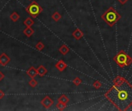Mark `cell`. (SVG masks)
Returning <instances> with one entry per match:
<instances>
[{
	"label": "cell",
	"mask_w": 132,
	"mask_h": 111,
	"mask_svg": "<svg viewBox=\"0 0 132 111\" xmlns=\"http://www.w3.org/2000/svg\"><path fill=\"white\" fill-rule=\"evenodd\" d=\"M69 98L66 96V95H62V96L58 99V101L61 102V103H63L65 104H67V103L69 102Z\"/></svg>",
	"instance_id": "15"
},
{
	"label": "cell",
	"mask_w": 132,
	"mask_h": 111,
	"mask_svg": "<svg viewBox=\"0 0 132 111\" xmlns=\"http://www.w3.org/2000/svg\"><path fill=\"white\" fill-rule=\"evenodd\" d=\"M121 18V15L113 7H110L102 15L101 19L110 27L114 26Z\"/></svg>",
	"instance_id": "2"
},
{
	"label": "cell",
	"mask_w": 132,
	"mask_h": 111,
	"mask_svg": "<svg viewBox=\"0 0 132 111\" xmlns=\"http://www.w3.org/2000/svg\"><path fill=\"white\" fill-rule=\"evenodd\" d=\"M105 97L119 110H127L132 106V85L124 78L118 76Z\"/></svg>",
	"instance_id": "1"
},
{
	"label": "cell",
	"mask_w": 132,
	"mask_h": 111,
	"mask_svg": "<svg viewBox=\"0 0 132 111\" xmlns=\"http://www.w3.org/2000/svg\"><path fill=\"white\" fill-rule=\"evenodd\" d=\"M41 104L42 106L46 108V109H49V107H51L53 105V100L48 96H46L42 100H41Z\"/></svg>",
	"instance_id": "5"
},
{
	"label": "cell",
	"mask_w": 132,
	"mask_h": 111,
	"mask_svg": "<svg viewBox=\"0 0 132 111\" xmlns=\"http://www.w3.org/2000/svg\"><path fill=\"white\" fill-rule=\"evenodd\" d=\"M73 83L75 86H80L82 83V80L79 77H76L74 80H73Z\"/></svg>",
	"instance_id": "20"
},
{
	"label": "cell",
	"mask_w": 132,
	"mask_h": 111,
	"mask_svg": "<svg viewBox=\"0 0 132 111\" xmlns=\"http://www.w3.org/2000/svg\"><path fill=\"white\" fill-rule=\"evenodd\" d=\"M23 33H24L26 36L30 37V36H32V35L34 34V29H32L31 27H26V28L24 29V31H23Z\"/></svg>",
	"instance_id": "11"
},
{
	"label": "cell",
	"mask_w": 132,
	"mask_h": 111,
	"mask_svg": "<svg viewBox=\"0 0 132 111\" xmlns=\"http://www.w3.org/2000/svg\"><path fill=\"white\" fill-rule=\"evenodd\" d=\"M10 62V58L6 53H2L0 55V65L6 66Z\"/></svg>",
	"instance_id": "6"
},
{
	"label": "cell",
	"mask_w": 132,
	"mask_h": 111,
	"mask_svg": "<svg viewBox=\"0 0 132 111\" xmlns=\"http://www.w3.org/2000/svg\"><path fill=\"white\" fill-rule=\"evenodd\" d=\"M23 24L26 26V27H31L32 25H34V21L32 18L29 17L27 18L24 22H23Z\"/></svg>",
	"instance_id": "14"
},
{
	"label": "cell",
	"mask_w": 132,
	"mask_h": 111,
	"mask_svg": "<svg viewBox=\"0 0 132 111\" xmlns=\"http://www.w3.org/2000/svg\"><path fill=\"white\" fill-rule=\"evenodd\" d=\"M4 77H5V74L3 72L0 71V81H2L4 79Z\"/></svg>",
	"instance_id": "22"
},
{
	"label": "cell",
	"mask_w": 132,
	"mask_h": 111,
	"mask_svg": "<svg viewBox=\"0 0 132 111\" xmlns=\"http://www.w3.org/2000/svg\"><path fill=\"white\" fill-rule=\"evenodd\" d=\"M118 1L121 5H124L127 2L129 1V0H118Z\"/></svg>",
	"instance_id": "23"
},
{
	"label": "cell",
	"mask_w": 132,
	"mask_h": 111,
	"mask_svg": "<svg viewBox=\"0 0 132 111\" xmlns=\"http://www.w3.org/2000/svg\"><path fill=\"white\" fill-rule=\"evenodd\" d=\"M44 44L42 42H39L36 45V48L37 49V50L39 51H42L44 49Z\"/></svg>",
	"instance_id": "19"
},
{
	"label": "cell",
	"mask_w": 132,
	"mask_h": 111,
	"mask_svg": "<svg viewBox=\"0 0 132 111\" xmlns=\"http://www.w3.org/2000/svg\"><path fill=\"white\" fill-rule=\"evenodd\" d=\"M52 19L55 21V22H58L60 19H61V15L58 12H56L52 15Z\"/></svg>",
	"instance_id": "16"
},
{
	"label": "cell",
	"mask_w": 132,
	"mask_h": 111,
	"mask_svg": "<svg viewBox=\"0 0 132 111\" xmlns=\"http://www.w3.org/2000/svg\"><path fill=\"white\" fill-rule=\"evenodd\" d=\"M59 51L63 55H67L70 52V49H69V47H67L66 45H63L59 49Z\"/></svg>",
	"instance_id": "12"
},
{
	"label": "cell",
	"mask_w": 132,
	"mask_h": 111,
	"mask_svg": "<svg viewBox=\"0 0 132 111\" xmlns=\"http://www.w3.org/2000/svg\"><path fill=\"white\" fill-rule=\"evenodd\" d=\"M20 15L16 12H12L11 15H10V19L12 21V22H17L19 19H20Z\"/></svg>",
	"instance_id": "13"
},
{
	"label": "cell",
	"mask_w": 132,
	"mask_h": 111,
	"mask_svg": "<svg viewBox=\"0 0 132 111\" xmlns=\"http://www.w3.org/2000/svg\"><path fill=\"white\" fill-rule=\"evenodd\" d=\"M29 85L31 86V87H36L37 85H38V82L37 80H36L34 78H31V80L29 81Z\"/></svg>",
	"instance_id": "17"
},
{
	"label": "cell",
	"mask_w": 132,
	"mask_h": 111,
	"mask_svg": "<svg viewBox=\"0 0 132 111\" xmlns=\"http://www.w3.org/2000/svg\"><path fill=\"white\" fill-rule=\"evenodd\" d=\"M26 73H27V75H28L30 78H35V77L38 75L36 69H35L33 66H31V67L26 71Z\"/></svg>",
	"instance_id": "8"
},
{
	"label": "cell",
	"mask_w": 132,
	"mask_h": 111,
	"mask_svg": "<svg viewBox=\"0 0 132 111\" xmlns=\"http://www.w3.org/2000/svg\"><path fill=\"white\" fill-rule=\"evenodd\" d=\"M72 36L77 39V40H79L81 38H83L84 36V33L82 32L80 29H77L73 33H72Z\"/></svg>",
	"instance_id": "9"
},
{
	"label": "cell",
	"mask_w": 132,
	"mask_h": 111,
	"mask_svg": "<svg viewBox=\"0 0 132 111\" xmlns=\"http://www.w3.org/2000/svg\"><path fill=\"white\" fill-rule=\"evenodd\" d=\"M55 66L60 72H63V71L65 70V69H67V63H66L63 60H59L56 63Z\"/></svg>",
	"instance_id": "7"
},
{
	"label": "cell",
	"mask_w": 132,
	"mask_h": 111,
	"mask_svg": "<svg viewBox=\"0 0 132 111\" xmlns=\"http://www.w3.org/2000/svg\"><path fill=\"white\" fill-rule=\"evenodd\" d=\"M114 60L121 68L127 66L132 63V58L128 54H127L124 50H121L114 57Z\"/></svg>",
	"instance_id": "3"
},
{
	"label": "cell",
	"mask_w": 132,
	"mask_h": 111,
	"mask_svg": "<svg viewBox=\"0 0 132 111\" xmlns=\"http://www.w3.org/2000/svg\"><path fill=\"white\" fill-rule=\"evenodd\" d=\"M5 96V93L3 90H0V99H3Z\"/></svg>",
	"instance_id": "24"
},
{
	"label": "cell",
	"mask_w": 132,
	"mask_h": 111,
	"mask_svg": "<svg viewBox=\"0 0 132 111\" xmlns=\"http://www.w3.org/2000/svg\"><path fill=\"white\" fill-rule=\"evenodd\" d=\"M26 11L31 16L36 18L42 12L43 8L39 4H37V3L32 2V3L26 8Z\"/></svg>",
	"instance_id": "4"
},
{
	"label": "cell",
	"mask_w": 132,
	"mask_h": 111,
	"mask_svg": "<svg viewBox=\"0 0 132 111\" xmlns=\"http://www.w3.org/2000/svg\"><path fill=\"white\" fill-rule=\"evenodd\" d=\"M37 73H38V75L40 76H45L46 73H47V70H46V68L45 67V66H40L38 68H37Z\"/></svg>",
	"instance_id": "10"
},
{
	"label": "cell",
	"mask_w": 132,
	"mask_h": 111,
	"mask_svg": "<svg viewBox=\"0 0 132 111\" xmlns=\"http://www.w3.org/2000/svg\"><path fill=\"white\" fill-rule=\"evenodd\" d=\"M66 107H67V104H65L63 103H61L58 101V103L56 104V108L60 110H63Z\"/></svg>",
	"instance_id": "18"
},
{
	"label": "cell",
	"mask_w": 132,
	"mask_h": 111,
	"mask_svg": "<svg viewBox=\"0 0 132 111\" xmlns=\"http://www.w3.org/2000/svg\"><path fill=\"white\" fill-rule=\"evenodd\" d=\"M101 86H102V84H101V83L99 81V80H96L94 83H93V86L96 89V90H98V89H100L101 87Z\"/></svg>",
	"instance_id": "21"
}]
</instances>
